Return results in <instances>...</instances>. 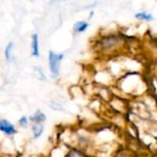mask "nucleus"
<instances>
[{"instance_id":"f03ea898","label":"nucleus","mask_w":157,"mask_h":157,"mask_svg":"<svg viewBox=\"0 0 157 157\" xmlns=\"http://www.w3.org/2000/svg\"><path fill=\"white\" fill-rule=\"evenodd\" d=\"M0 131L6 134H7V135H12V134H15L17 132L14 125L6 120H1L0 121Z\"/></svg>"},{"instance_id":"423d86ee","label":"nucleus","mask_w":157,"mask_h":157,"mask_svg":"<svg viewBox=\"0 0 157 157\" xmlns=\"http://www.w3.org/2000/svg\"><path fill=\"white\" fill-rule=\"evenodd\" d=\"M89 24L87 22H85V21H78L75 24L74 26V29L75 31L76 32H83L85 31L87 28H88Z\"/></svg>"},{"instance_id":"20e7f679","label":"nucleus","mask_w":157,"mask_h":157,"mask_svg":"<svg viewBox=\"0 0 157 157\" xmlns=\"http://www.w3.org/2000/svg\"><path fill=\"white\" fill-rule=\"evenodd\" d=\"M45 120H46V116L40 110H37L34 113V115H32L30 117V121H34L35 123H40V122L44 121Z\"/></svg>"},{"instance_id":"7ed1b4c3","label":"nucleus","mask_w":157,"mask_h":157,"mask_svg":"<svg viewBox=\"0 0 157 157\" xmlns=\"http://www.w3.org/2000/svg\"><path fill=\"white\" fill-rule=\"evenodd\" d=\"M119 41H120V39L116 38L115 36L107 37L101 40V46L104 49H109V48H112L113 46H115L116 44H118Z\"/></svg>"},{"instance_id":"f257e3e1","label":"nucleus","mask_w":157,"mask_h":157,"mask_svg":"<svg viewBox=\"0 0 157 157\" xmlns=\"http://www.w3.org/2000/svg\"><path fill=\"white\" fill-rule=\"evenodd\" d=\"M63 58V54L62 53H55L54 52L51 51L49 52V65L50 70L53 77L59 75L60 73V63Z\"/></svg>"},{"instance_id":"0eeeda50","label":"nucleus","mask_w":157,"mask_h":157,"mask_svg":"<svg viewBox=\"0 0 157 157\" xmlns=\"http://www.w3.org/2000/svg\"><path fill=\"white\" fill-rule=\"evenodd\" d=\"M135 17L137 19H141V20H147V21H150V20H153L154 19V17L152 14H149V13H146V12H140V13H137L135 15Z\"/></svg>"},{"instance_id":"9d476101","label":"nucleus","mask_w":157,"mask_h":157,"mask_svg":"<svg viewBox=\"0 0 157 157\" xmlns=\"http://www.w3.org/2000/svg\"><path fill=\"white\" fill-rule=\"evenodd\" d=\"M27 122H28V119H27L26 117H22V118L19 120V123H20V125H22V126H25V125L27 124Z\"/></svg>"},{"instance_id":"1a4fd4ad","label":"nucleus","mask_w":157,"mask_h":157,"mask_svg":"<svg viewBox=\"0 0 157 157\" xmlns=\"http://www.w3.org/2000/svg\"><path fill=\"white\" fill-rule=\"evenodd\" d=\"M13 48H14V43L13 42H9L8 44H7V46L6 47V50H5V57H6V59L9 62L10 60H11V51L13 50Z\"/></svg>"},{"instance_id":"6e6552de","label":"nucleus","mask_w":157,"mask_h":157,"mask_svg":"<svg viewBox=\"0 0 157 157\" xmlns=\"http://www.w3.org/2000/svg\"><path fill=\"white\" fill-rule=\"evenodd\" d=\"M32 131H33L34 138H39L43 132V126L40 123H35L32 127Z\"/></svg>"},{"instance_id":"39448f33","label":"nucleus","mask_w":157,"mask_h":157,"mask_svg":"<svg viewBox=\"0 0 157 157\" xmlns=\"http://www.w3.org/2000/svg\"><path fill=\"white\" fill-rule=\"evenodd\" d=\"M32 55L38 57L39 56V40H38V35L33 34L32 35Z\"/></svg>"}]
</instances>
